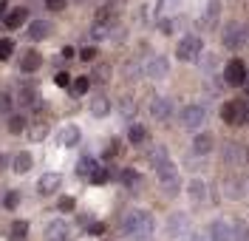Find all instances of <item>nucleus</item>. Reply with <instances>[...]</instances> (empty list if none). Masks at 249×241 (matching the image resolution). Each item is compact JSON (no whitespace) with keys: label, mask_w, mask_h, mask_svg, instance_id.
<instances>
[{"label":"nucleus","mask_w":249,"mask_h":241,"mask_svg":"<svg viewBox=\"0 0 249 241\" xmlns=\"http://www.w3.org/2000/svg\"><path fill=\"white\" fill-rule=\"evenodd\" d=\"M218 17H221V0H210L207 3V12H204V29L213 32L218 26Z\"/></svg>","instance_id":"14"},{"label":"nucleus","mask_w":249,"mask_h":241,"mask_svg":"<svg viewBox=\"0 0 249 241\" xmlns=\"http://www.w3.org/2000/svg\"><path fill=\"white\" fill-rule=\"evenodd\" d=\"M210 236H213V241H232V224L218 219V222L210 224Z\"/></svg>","instance_id":"12"},{"label":"nucleus","mask_w":249,"mask_h":241,"mask_svg":"<svg viewBox=\"0 0 249 241\" xmlns=\"http://www.w3.org/2000/svg\"><path fill=\"white\" fill-rule=\"evenodd\" d=\"M187 241H201L198 236H187Z\"/></svg>","instance_id":"50"},{"label":"nucleus","mask_w":249,"mask_h":241,"mask_svg":"<svg viewBox=\"0 0 249 241\" xmlns=\"http://www.w3.org/2000/svg\"><path fill=\"white\" fill-rule=\"evenodd\" d=\"M9 111H12V96L0 94V113H9Z\"/></svg>","instance_id":"43"},{"label":"nucleus","mask_w":249,"mask_h":241,"mask_svg":"<svg viewBox=\"0 0 249 241\" xmlns=\"http://www.w3.org/2000/svg\"><path fill=\"white\" fill-rule=\"evenodd\" d=\"M127 139H130L133 145L144 142V139H147V130H144V125H139V122H133V125L127 128Z\"/></svg>","instance_id":"30"},{"label":"nucleus","mask_w":249,"mask_h":241,"mask_svg":"<svg viewBox=\"0 0 249 241\" xmlns=\"http://www.w3.org/2000/svg\"><path fill=\"white\" fill-rule=\"evenodd\" d=\"M46 136H48V122L37 119V122L31 125V130H29V139H31V142H43Z\"/></svg>","instance_id":"29"},{"label":"nucleus","mask_w":249,"mask_h":241,"mask_svg":"<svg viewBox=\"0 0 249 241\" xmlns=\"http://www.w3.org/2000/svg\"><path fill=\"white\" fill-rule=\"evenodd\" d=\"M88 80L96 82V85H105V82H110V65L108 63H96Z\"/></svg>","instance_id":"21"},{"label":"nucleus","mask_w":249,"mask_h":241,"mask_svg":"<svg viewBox=\"0 0 249 241\" xmlns=\"http://www.w3.org/2000/svg\"><path fill=\"white\" fill-rule=\"evenodd\" d=\"M204 51V40L201 37H196V34H187L178 40V46H176V57L181 60V63H196L198 57H201Z\"/></svg>","instance_id":"3"},{"label":"nucleus","mask_w":249,"mask_h":241,"mask_svg":"<svg viewBox=\"0 0 249 241\" xmlns=\"http://www.w3.org/2000/svg\"><path fill=\"white\" fill-rule=\"evenodd\" d=\"M119 153H122V142H119V139H110L108 148H105V156H108V159H116Z\"/></svg>","instance_id":"36"},{"label":"nucleus","mask_w":249,"mask_h":241,"mask_svg":"<svg viewBox=\"0 0 249 241\" xmlns=\"http://www.w3.org/2000/svg\"><path fill=\"white\" fill-rule=\"evenodd\" d=\"M221 187H224V193H227V199H241V185H235V182H224Z\"/></svg>","instance_id":"38"},{"label":"nucleus","mask_w":249,"mask_h":241,"mask_svg":"<svg viewBox=\"0 0 249 241\" xmlns=\"http://www.w3.org/2000/svg\"><path fill=\"white\" fill-rule=\"evenodd\" d=\"M144 74H147L150 80H161V77H167V60H164V57H150L147 65H144Z\"/></svg>","instance_id":"11"},{"label":"nucleus","mask_w":249,"mask_h":241,"mask_svg":"<svg viewBox=\"0 0 249 241\" xmlns=\"http://www.w3.org/2000/svg\"><path fill=\"white\" fill-rule=\"evenodd\" d=\"M221 153H224V162H227V165H238V162H244V148H238V145H224V150H221Z\"/></svg>","instance_id":"22"},{"label":"nucleus","mask_w":249,"mask_h":241,"mask_svg":"<svg viewBox=\"0 0 249 241\" xmlns=\"http://www.w3.org/2000/svg\"><path fill=\"white\" fill-rule=\"evenodd\" d=\"M3 165H6V156H3V153H0V170H3Z\"/></svg>","instance_id":"49"},{"label":"nucleus","mask_w":249,"mask_h":241,"mask_svg":"<svg viewBox=\"0 0 249 241\" xmlns=\"http://www.w3.org/2000/svg\"><path fill=\"white\" fill-rule=\"evenodd\" d=\"M150 113H153V119H159V122H167V119L173 116L170 99H164V96H153V102H150Z\"/></svg>","instance_id":"10"},{"label":"nucleus","mask_w":249,"mask_h":241,"mask_svg":"<svg viewBox=\"0 0 249 241\" xmlns=\"http://www.w3.org/2000/svg\"><path fill=\"white\" fill-rule=\"evenodd\" d=\"M40 65H43V54H37V51H26L23 60H20V71L31 74V71H37Z\"/></svg>","instance_id":"17"},{"label":"nucleus","mask_w":249,"mask_h":241,"mask_svg":"<svg viewBox=\"0 0 249 241\" xmlns=\"http://www.w3.org/2000/svg\"><path fill=\"white\" fill-rule=\"evenodd\" d=\"M60 185H62V176L57 170H48V173H43V176L37 179V193L40 196H54V193L60 190Z\"/></svg>","instance_id":"8"},{"label":"nucleus","mask_w":249,"mask_h":241,"mask_svg":"<svg viewBox=\"0 0 249 241\" xmlns=\"http://www.w3.org/2000/svg\"><path fill=\"white\" fill-rule=\"evenodd\" d=\"M62 57H65V60H68V57H74V48L65 46V48H62Z\"/></svg>","instance_id":"46"},{"label":"nucleus","mask_w":249,"mask_h":241,"mask_svg":"<svg viewBox=\"0 0 249 241\" xmlns=\"http://www.w3.org/2000/svg\"><path fill=\"white\" fill-rule=\"evenodd\" d=\"M46 241H71V230H68V224L60 222V219L48 222L46 224Z\"/></svg>","instance_id":"9"},{"label":"nucleus","mask_w":249,"mask_h":241,"mask_svg":"<svg viewBox=\"0 0 249 241\" xmlns=\"http://www.w3.org/2000/svg\"><path fill=\"white\" fill-rule=\"evenodd\" d=\"M221 43H224V48H230V51H238V48L247 43V26L244 23H227L224 26V34H221Z\"/></svg>","instance_id":"4"},{"label":"nucleus","mask_w":249,"mask_h":241,"mask_svg":"<svg viewBox=\"0 0 249 241\" xmlns=\"http://www.w3.org/2000/svg\"><path fill=\"white\" fill-rule=\"evenodd\" d=\"M122 113H124V116H130V113H136V105H133V102H130L127 96L122 99Z\"/></svg>","instance_id":"44"},{"label":"nucleus","mask_w":249,"mask_h":241,"mask_svg":"<svg viewBox=\"0 0 249 241\" xmlns=\"http://www.w3.org/2000/svg\"><path fill=\"white\" fill-rule=\"evenodd\" d=\"M96 54H99V51H96V48H82V51H79V60H82V63H88V60H96Z\"/></svg>","instance_id":"41"},{"label":"nucleus","mask_w":249,"mask_h":241,"mask_svg":"<svg viewBox=\"0 0 249 241\" xmlns=\"http://www.w3.org/2000/svg\"><path fill=\"white\" fill-rule=\"evenodd\" d=\"M91 113L93 116H105V113H110V99L102 94H96L91 99Z\"/></svg>","instance_id":"25"},{"label":"nucleus","mask_w":249,"mask_h":241,"mask_svg":"<svg viewBox=\"0 0 249 241\" xmlns=\"http://www.w3.org/2000/svg\"><path fill=\"white\" fill-rule=\"evenodd\" d=\"M247 105L249 102H244V99H230V102H224V105H221V119H224L227 125H244Z\"/></svg>","instance_id":"6"},{"label":"nucleus","mask_w":249,"mask_h":241,"mask_svg":"<svg viewBox=\"0 0 249 241\" xmlns=\"http://www.w3.org/2000/svg\"><path fill=\"white\" fill-rule=\"evenodd\" d=\"M12 51H15V43L12 40H0V63H6L12 57Z\"/></svg>","instance_id":"37"},{"label":"nucleus","mask_w":249,"mask_h":241,"mask_svg":"<svg viewBox=\"0 0 249 241\" xmlns=\"http://www.w3.org/2000/svg\"><path fill=\"white\" fill-rule=\"evenodd\" d=\"M156 179H159V185L167 193H178V187H181V173H178V167H176L173 162L156 167Z\"/></svg>","instance_id":"5"},{"label":"nucleus","mask_w":249,"mask_h":241,"mask_svg":"<svg viewBox=\"0 0 249 241\" xmlns=\"http://www.w3.org/2000/svg\"><path fill=\"white\" fill-rule=\"evenodd\" d=\"M213 136L210 133H196V139H193V150L198 153V156H207V153H213Z\"/></svg>","instance_id":"18"},{"label":"nucleus","mask_w":249,"mask_h":241,"mask_svg":"<svg viewBox=\"0 0 249 241\" xmlns=\"http://www.w3.org/2000/svg\"><path fill=\"white\" fill-rule=\"evenodd\" d=\"M244 162H249V148H244Z\"/></svg>","instance_id":"48"},{"label":"nucleus","mask_w":249,"mask_h":241,"mask_svg":"<svg viewBox=\"0 0 249 241\" xmlns=\"http://www.w3.org/2000/svg\"><path fill=\"white\" fill-rule=\"evenodd\" d=\"M65 3H68V0H46V9L48 12H62Z\"/></svg>","instance_id":"42"},{"label":"nucleus","mask_w":249,"mask_h":241,"mask_svg":"<svg viewBox=\"0 0 249 241\" xmlns=\"http://www.w3.org/2000/svg\"><path fill=\"white\" fill-rule=\"evenodd\" d=\"M17 204H20V193L9 190V193H6V199H3V207H6V210H15Z\"/></svg>","instance_id":"39"},{"label":"nucleus","mask_w":249,"mask_h":241,"mask_svg":"<svg viewBox=\"0 0 249 241\" xmlns=\"http://www.w3.org/2000/svg\"><path fill=\"white\" fill-rule=\"evenodd\" d=\"M116 32L113 23H93L91 26V37L93 40H110V34Z\"/></svg>","instance_id":"24"},{"label":"nucleus","mask_w":249,"mask_h":241,"mask_svg":"<svg viewBox=\"0 0 249 241\" xmlns=\"http://www.w3.org/2000/svg\"><path fill=\"white\" fill-rule=\"evenodd\" d=\"M12 170H15V173H29L31 170V156L26 153V150L15 153V159H12Z\"/></svg>","instance_id":"26"},{"label":"nucleus","mask_w":249,"mask_h":241,"mask_svg":"<svg viewBox=\"0 0 249 241\" xmlns=\"http://www.w3.org/2000/svg\"><path fill=\"white\" fill-rule=\"evenodd\" d=\"M207 116H210V111H207L204 102H190V105H184V111H181V122H184L187 130L201 133V128L207 125Z\"/></svg>","instance_id":"2"},{"label":"nucleus","mask_w":249,"mask_h":241,"mask_svg":"<svg viewBox=\"0 0 249 241\" xmlns=\"http://www.w3.org/2000/svg\"><path fill=\"white\" fill-rule=\"evenodd\" d=\"M232 241H249V227L244 219H238L232 224Z\"/></svg>","instance_id":"32"},{"label":"nucleus","mask_w":249,"mask_h":241,"mask_svg":"<svg viewBox=\"0 0 249 241\" xmlns=\"http://www.w3.org/2000/svg\"><path fill=\"white\" fill-rule=\"evenodd\" d=\"M57 85H60V88H68V85H71V77H68V74H57Z\"/></svg>","instance_id":"45"},{"label":"nucleus","mask_w":249,"mask_h":241,"mask_svg":"<svg viewBox=\"0 0 249 241\" xmlns=\"http://www.w3.org/2000/svg\"><path fill=\"white\" fill-rule=\"evenodd\" d=\"M26 17H29V12H26V9H20V6H17V9H12V12H9V15L3 17V23H6V29H12V32H15V29H20V26H23V23H26Z\"/></svg>","instance_id":"16"},{"label":"nucleus","mask_w":249,"mask_h":241,"mask_svg":"<svg viewBox=\"0 0 249 241\" xmlns=\"http://www.w3.org/2000/svg\"><path fill=\"white\" fill-rule=\"evenodd\" d=\"M167 233L170 236H181V233H187V216L184 213H176V216H170V222H167Z\"/></svg>","instance_id":"27"},{"label":"nucleus","mask_w":249,"mask_h":241,"mask_svg":"<svg viewBox=\"0 0 249 241\" xmlns=\"http://www.w3.org/2000/svg\"><path fill=\"white\" fill-rule=\"evenodd\" d=\"M119 182L124 187H133V185H139V173L133 167H124V170H119Z\"/></svg>","instance_id":"33"},{"label":"nucleus","mask_w":249,"mask_h":241,"mask_svg":"<svg viewBox=\"0 0 249 241\" xmlns=\"http://www.w3.org/2000/svg\"><path fill=\"white\" fill-rule=\"evenodd\" d=\"M17 105H23V108H34V105H40L37 102V88L26 82V85H20V91H17Z\"/></svg>","instance_id":"13"},{"label":"nucleus","mask_w":249,"mask_h":241,"mask_svg":"<svg viewBox=\"0 0 249 241\" xmlns=\"http://www.w3.org/2000/svg\"><path fill=\"white\" fill-rule=\"evenodd\" d=\"M48 34H51V23H48V20H34L29 26V40H34V43L46 40Z\"/></svg>","instance_id":"15"},{"label":"nucleus","mask_w":249,"mask_h":241,"mask_svg":"<svg viewBox=\"0 0 249 241\" xmlns=\"http://www.w3.org/2000/svg\"><path fill=\"white\" fill-rule=\"evenodd\" d=\"M26 233H29V224H26V222H15V224H12V241H23Z\"/></svg>","instance_id":"35"},{"label":"nucleus","mask_w":249,"mask_h":241,"mask_svg":"<svg viewBox=\"0 0 249 241\" xmlns=\"http://www.w3.org/2000/svg\"><path fill=\"white\" fill-rule=\"evenodd\" d=\"M147 162H150L153 167H161V165H167V162H170V153H167V148H161V145H156L153 150L147 153Z\"/></svg>","instance_id":"23"},{"label":"nucleus","mask_w":249,"mask_h":241,"mask_svg":"<svg viewBox=\"0 0 249 241\" xmlns=\"http://www.w3.org/2000/svg\"><path fill=\"white\" fill-rule=\"evenodd\" d=\"M244 77H247V65L241 60H230L227 68H224V82L232 85V88H241L244 85Z\"/></svg>","instance_id":"7"},{"label":"nucleus","mask_w":249,"mask_h":241,"mask_svg":"<svg viewBox=\"0 0 249 241\" xmlns=\"http://www.w3.org/2000/svg\"><path fill=\"white\" fill-rule=\"evenodd\" d=\"M26 125H29V122H26V116H20V113H12V116H9V133H23V130H26Z\"/></svg>","instance_id":"31"},{"label":"nucleus","mask_w":249,"mask_h":241,"mask_svg":"<svg viewBox=\"0 0 249 241\" xmlns=\"http://www.w3.org/2000/svg\"><path fill=\"white\" fill-rule=\"evenodd\" d=\"M153 233V216L147 210H127L122 216V236L127 239H136V241H147Z\"/></svg>","instance_id":"1"},{"label":"nucleus","mask_w":249,"mask_h":241,"mask_svg":"<svg viewBox=\"0 0 249 241\" xmlns=\"http://www.w3.org/2000/svg\"><path fill=\"white\" fill-rule=\"evenodd\" d=\"M79 142V128L77 125H65L60 133V145H65V148H71V145Z\"/></svg>","instance_id":"28"},{"label":"nucleus","mask_w":249,"mask_h":241,"mask_svg":"<svg viewBox=\"0 0 249 241\" xmlns=\"http://www.w3.org/2000/svg\"><path fill=\"white\" fill-rule=\"evenodd\" d=\"M187 193H190V199H193L196 204H204V202H207V185H204L201 179H193L190 187H187Z\"/></svg>","instance_id":"20"},{"label":"nucleus","mask_w":249,"mask_h":241,"mask_svg":"<svg viewBox=\"0 0 249 241\" xmlns=\"http://www.w3.org/2000/svg\"><path fill=\"white\" fill-rule=\"evenodd\" d=\"M57 207H60L62 213H71V210L77 207V202H74L71 196H62V199H60V204H57Z\"/></svg>","instance_id":"40"},{"label":"nucleus","mask_w":249,"mask_h":241,"mask_svg":"<svg viewBox=\"0 0 249 241\" xmlns=\"http://www.w3.org/2000/svg\"><path fill=\"white\" fill-rule=\"evenodd\" d=\"M167 3H170V6H178V0H167Z\"/></svg>","instance_id":"52"},{"label":"nucleus","mask_w":249,"mask_h":241,"mask_svg":"<svg viewBox=\"0 0 249 241\" xmlns=\"http://www.w3.org/2000/svg\"><path fill=\"white\" fill-rule=\"evenodd\" d=\"M96 170H99V165H96V159H91V156H82L79 159V165H77V173L82 179H88L91 182L93 176H96Z\"/></svg>","instance_id":"19"},{"label":"nucleus","mask_w":249,"mask_h":241,"mask_svg":"<svg viewBox=\"0 0 249 241\" xmlns=\"http://www.w3.org/2000/svg\"><path fill=\"white\" fill-rule=\"evenodd\" d=\"M3 12H6V3H0V15H3Z\"/></svg>","instance_id":"51"},{"label":"nucleus","mask_w":249,"mask_h":241,"mask_svg":"<svg viewBox=\"0 0 249 241\" xmlns=\"http://www.w3.org/2000/svg\"><path fill=\"white\" fill-rule=\"evenodd\" d=\"M88 88H91V80H88V77H77V80H74V85H71V91H74L77 96L88 94Z\"/></svg>","instance_id":"34"},{"label":"nucleus","mask_w":249,"mask_h":241,"mask_svg":"<svg viewBox=\"0 0 249 241\" xmlns=\"http://www.w3.org/2000/svg\"><path fill=\"white\" fill-rule=\"evenodd\" d=\"M244 125L249 128V105H247V116H244Z\"/></svg>","instance_id":"47"}]
</instances>
